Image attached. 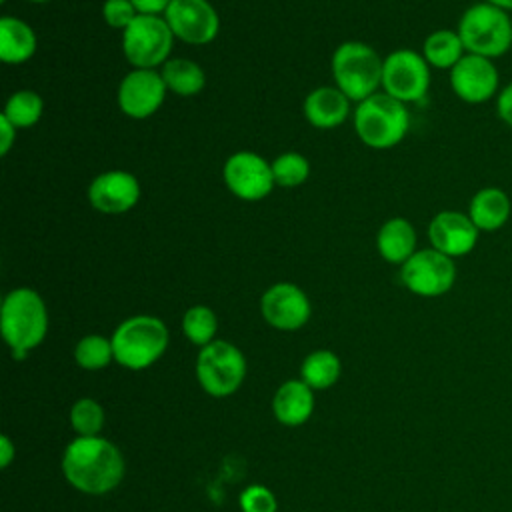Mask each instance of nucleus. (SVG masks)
<instances>
[{
	"label": "nucleus",
	"mask_w": 512,
	"mask_h": 512,
	"mask_svg": "<svg viewBox=\"0 0 512 512\" xmlns=\"http://www.w3.org/2000/svg\"><path fill=\"white\" fill-rule=\"evenodd\" d=\"M14 456H16L14 442L6 434H2L0 436V466L8 468L12 464V460H14Z\"/></svg>",
	"instance_id": "c9c22d12"
},
{
	"label": "nucleus",
	"mask_w": 512,
	"mask_h": 512,
	"mask_svg": "<svg viewBox=\"0 0 512 512\" xmlns=\"http://www.w3.org/2000/svg\"><path fill=\"white\" fill-rule=\"evenodd\" d=\"M0 330L12 358H26L48 332V310L42 296L26 286L10 290L2 300Z\"/></svg>",
	"instance_id": "f03ea898"
},
{
	"label": "nucleus",
	"mask_w": 512,
	"mask_h": 512,
	"mask_svg": "<svg viewBox=\"0 0 512 512\" xmlns=\"http://www.w3.org/2000/svg\"><path fill=\"white\" fill-rule=\"evenodd\" d=\"M36 52L34 30L16 16L0 18V60L4 64L28 62Z\"/></svg>",
	"instance_id": "4be33fe9"
},
{
	"label": "nucleus",
	"mask_w": 512,
	"mask_h": 512,
	"mask_svg": "<svg viewBox=\"0 0 512 512\" xmlns=\"http://www.w3.org/2000/svg\"><path fill=\"white\" fill-rule=\"evenodd\" d=\"M114 362L126 370H146L168 348V328L158 316L136 314L122 320L112 332Z\"/></svg>",
	"instance_id": "7ed1b4c3"
},
{
	"label": "nucleus",
	"mask_w": 512,
	"mask_h": 512,
	"mask_svg": "<svg viewBox=\"0 0 512 512\" xmlns=\"http://www.w3.org/2000/svg\"><path fill=\"white\" fill-rule=\"evenodd\" d=\"M454 258L430 248L416 250L400 266V282L404 288L422 298H436L452 290L456 282Z\"/></svg>",
	"instance_id": "1a4fd4ad"
},
{
	"label": "nucleus",
	"mask_w": 512,
	"mask_h": 512,
	"mask_svg": "<svg viewBox=\"0 0 512 512\" xmlns=\"http://www.w3.org/2000/svg\"><path fill=\"white\" fill-rule=\"evenodd\" d=\"M0 130H2V136H0V154L6 156V154L10 152L14 140H16V130H18V128L2 114V116H0Z\"/></svg>",
	"instance_id": "f704fd0d"
},
{
	"label": "nucleus",
	"mask_w": 512,
	"mask_h": 512,
	"mask_svg": "<svg viewBox=\"0 0 512 512\" xmlns=\"http://www.w3.org/2000/svg\"><path fill=\"white\" fill-rule=\"evenodd\" d=\"M416 240L414 226L406 218L394 216L380 226L376 248L386 262L402 266L416 252Z\"/></svg>",
	"instance_id": "412c9836"
},
{
	"label": "nucleus",
	"mask_w": 512,
	"mask_h": 512,
	"mask_svg": "<svg viewBox=\"0 0 512 512\" xmlns=\"http://www.w3.org/2000/svg\"><path fill=\"white\" fill-rule=\"evenodd\" d=\"M496 114L498 118L508 126L512 128V82L506 84L498 96H496Z\"/></svg>",
	"instance_id": "473e14b6"
},
{
	"label": "nucleus",
	"mask_w": 512,
	"mask_h": 512,
	"mask_svg": "<svg viewBox=\"0 0 512 512\" xmlns=\"http://www.w3.org/2000/svg\"><path fill=\"white\" fill-rule=\"evenodd\" d=\"M464 54H466V48L458 32L448 28L428 34L422 46V56L426 58V62L440 70H452L462 60Z\"/></svg>",
	"instance_id": "5701e85b"
},
{
	"label": "nucleus",
	"mask_w": 512,
	"mask_h": 512,
	"mask_svg": "<svg viewBox=\"0 0 512 512\" xmlns=\"http://www.w3.org/2000/svg\"><path fill=\"white\" fill-rule=\"evenodd\" d=\"M354 128L366 146L386 150L404 140L410 128V112L404 102L386 92H376L358 102L354 110Z\"/></svg>",
	"instance_id": "39448f33"
},
{
	"label": "nucleus",
	"mask_w": 512,
	"mask_h": 512,
	"mask_svg": "<svg viewBox=\"0 0 512 512\" xmlns=\"http://www.w3.org/2000/svg\"><path fill=\"white\" fill-rule=\"evenodd\" d=\"M304 116L314 128H336L350 114V98L336 86L314 88L304 100Z\"/></svg>",
	"instance_id": "6ab92c4d"
},
{
	"label": "nucleus",
	"mask_w": 512,
	"mask_h": 512,
	"mask_svg": "<svg viewBox=\"0 0 512 512\" xmlns=\"http://www.w3.org/2000/svg\"><path fill=\"white\" fill-rule=\"evenodd\" d=\"M382 88L404 104L420 102L430 88V64L414 50H394L384 58Z\"/></svg>",
	"instance_id": "9d476101"
},
{
	"label": "nucleus",
	"mask_w": 512,
	"mask_h": 512,
	"mask_svg": "<svg viewBox=\"0 0 512 512\" xmlns=\"http://www.w3.org/2000/svg\"><path fill=\"white\" fill-rule=\"evenodd\" d=\"M28 2H38L40 4V2H50V0H28Z\"/></svg>",
	"instance_id": "4c0bfd02"
},
{
	"label": "nucleus",
	"mask_w": 512,
	"mask_h": 512,
	"mask_svg": "<svg viewBox=\"0 0 512 512\" xmlns=\"http://www.w3.org/2000/svg\"><path fill=\"white\" fill-rule=\"evenodd\" d=\"M68 418L76 436H100L106 422L102 404L90 396L78 398L72 404Z\"/></svg>",
	"instance_id": "c85d7f7f"
},
{
	"label": "nucleus",
	"mask_w": 512,
	"mask_h": 512,
	"mask_svg": "<svg viewBox=\"0 0 512 512\" xmlns=\"http://www.w3.org/2000/svg\"><path fill=\"white\" fill-rule=\"evenodd\" d=\"M450 88L466 104H484L498 96L502 88L494 60L466 52L450 70Z\"/></svg>",
	"instance_id": "ddd939ff"
},
{
	"label": "nucleus",
	"mask_w": 512,
	"mask_h": 512,
	"mask_svg": "<svg viewBox=\"0 0 512 512\" xmlns=\"http://www.w3.org/2000/svg\"><path fill=\"white\" fill-rule=\"evenodd\" d=\"M140 200V182L126 170H108L98 174L88 186V202L102 214H122Z\"/></svg>",
	"instance_id": "f3484780"
},
{
	"label": "nucleus",
	"mask_w": 512,
	"mask_h": 512,
	"mask_svg": "<svg viewBox=\"0 0 512 512\" xmlns=\"http://www.w3.org/2000/svg\"><path fill=\"white\" fill-rule=\"evenodd\" d=\"M162 78L170 92L178 96H194L206 84L204 70L188 58H168L162 64Z\"/></svg>",
	"instance_id": "393cba45"
},
{
	"label": "nucleus",
	"mask_w": 512,
	"mask_h": 512,
	"mask_svg": "<svg viewBox=\"0 0 512 512\" xmlns=\"http://www.w3.org/2000/svg\"><path fill=\"white\" fill-rule=\"evenodd\" d=\"M60 466L66 482L88 496L114 490L126 474L124 454L104 436H76L70 440Z\"/></svg>",
	"instance_id": "f257e3e1"
},
{
	"label": "nucleus",
	"mask_w": 512,
	"mask_h": 512,
	"mask_svg": "<svg viewBox=\"0 0 512 512\" xmlns=\"http://www.w3.org/2000/svg\"><path fill=\"white\" fill-rule=\"evenodd\" d=\"M114 360L112 340L102 334H86L74 346V362L88 372L106 368Z\"/></svg>",
	"instance_id": "bb28decb"
},
{
	"label": "nucleus",
	"mask_w": 512,
	"mask_h": 512,
	"mask_svg": "<svg viewBox=\"0 0 512 512\" xmlns=\"http://www.w3.org/2000/svg\"><path fill=\"white\" fill-rule=\"evenodd\" d=\"M0 2H6V0H0Z\"/></svg>",
	"instance_id": "58836bf2"
},
{
	"label": "nucleus",
	"mask_w": 512,
	"mask_h": 512,
	"mask_svg": "<svg viewBox=\"0 0 512 512\" xmlns=\"http://www.w3.org/2000/svg\"><path fill=\"white\" fill-rule=\"evenodd\" d=\"M136 8L138 14L144 16H160L166 12V8L170 6L172 0H130Z\"/></svg>",
	"instance_id": "72a5a7b5"
},
{
	"label": "nucleus",
	"mask_w": 512,
	"mask_h": 512,
	"mask_svg": "<svg viewBox=\"0 0 512 512\" xmlns=\"http://www.w3.org/2000/svg\"><path fill=\"white\" fill-rule=\"evenodd\" d=\"M272 174L278 186L296 188L306 182L310 174V164L298 152H284L272 162Z\"/></svg>",
	"instance_id": "c756f323"
},
{
	"label": "nucleus",
	"mask_w": 512,
	"mask_h": 512,
	"mask_svg": "<svg viewBox=\"0 0 512 512\" xmlns=\"http://www.w3.org/2000/svg\"><path fill=\"white\" fill-rule=\"evenodd\" d=\"M102 16L110 28L126 30L138 12L130 0H106L102 6Z\"/></svg>",
	"instance_id": "2f4dec72"
},
{
	"label": "nucleus",
	"mask_w": 512,
	"mask_h": 512,
	"mask_svg": "<svg viewBox=\"0 0 512 512\" xmlns=\"http://www.w3.org/2000/svg\"><path fill=\"white\" fill-rule=\"evenodd\" d=\"M238 504L242 512H276L278 510V500L274 492L264 484L246 486L238 496Z\"/></svg>",
	"instance_id": "7c9ffc66"
},
{
	"label": "nucleus",
	"mask_w": 512,
	"mask_h": 512,
	"mask_svg": "<svg viewBox=\"0 0 512 512\" xmlns=\"http://www.w3.org/2000/svg\"><path fill=\"white\" fill-rule=\"evenodd\" d=\"M486 2H490V4L498 6V8L506 10V12H512V0H486Z\"/></svg>",
	"instance_id": "e433bc0d"
},
{
	"label": "nucleus",
	"mask_w": 512,
	"mask_h": 512,
	"mask_svg": "<svg viewBox=\"0 0 512 512\" xmlns=\"http://www.w3.org/2000/svg\"><path fill=\"white\" fill-rule=\"evenodd\" d=\"M260 312L268 326L282 332H294L310 320L312 306L300 286L292 282H276L262 294Z\"/></svg>",
	"instance_id": "4468645a"
},
{
	"label": "nucleus",
	"mask_w": 512,
	"mask_h": 512,
	"mask_svg": "<svg viewBox=\"0 0 512 512\" xmlns=\"http://www.w3.org/2000/svg\"><path fill=\"white\" fill-rule=\"evenodd\" d=\"M174 38L202 46L220 32V18L208 0H172L164 12Z\"/></svg>",
	"instance_id": "f8f14e48"
},
{
	"label": "nucleus",
	"mask_w": 512,
	"mask_h": 512,
	"mask_svg": "<svg viewBox=\"0 0 512 512\" xmlns=\"http://www.w3.org/2000/svg\"><path fill=\"white\" fill-rule=\"evenodd\" d=\"M456 32L468 54L496 60L512 48L510 12L486 0L472 4L462 12Z\"/></svg>",
	"instance_id": "20e7f679"
},
{
	"label": "nucleus",
	"mask_w": 512,
	"mask_h": 512,
	"mask_svg": "<svg viewBox=\"0 0 512 512\" xmlns=\"http://www.w3.org/2000/svg\"><path fill=\"white\" fill-rule=\"evenodd\" d=\"M480 230L470 220L468 212L442 210L428 224V240L434 250L460 258L470 254L478 244Z\"/></svg>",
	"instance_id": "dca6fc26"
},
{
	"label": "nucleus",
	"mask_w": 512,
	"mask_h": 512,
	"mask_svg": "<svg viewBox=\"0 0 512 512\" xmlns=\"http://www.w3.org/2000/svg\"><path fill=\"white\" fill-rule=\"evenodd\" d=\"M196 380L212 398L232 396L246 378V358L228 340H214L200 348L196 356Z\"/></svg>",
	"instance_id": "0eeeda50"
},
{
	"label": "nucleus",
	"mask_w": 512,
	"mask_h": 512,
	"mask_svg": "<svg viewBox=\"0 0 512 512\" xmlns=\"http://www.w3.org/2000/svg\"><path fill=\"white\" fill-rule=\"evenodd\" d=\"M44 112V102L40 94L32 90H18L14 92L4 106V116L16 126V128H30L34 126Z\"/></svg>",
	"instance_id": "cd10ccee"
},
{
	"label": "nucleus",
	"mask_w": 512,
	"mask_h": 512,
	"mask_svg": "<svg viewBox=\"0 0 512 512\" xmlns=\"http://www.w3.org/2000/svg\"><path fill=\"white\" fill-rule=\"evenodd\" d=\"M174 34L164 16L138 14L132 24L122 30V52L134 68H150L164 64L172 52Z\"/></svg>",
	"instance_id": "6e6552de"
},
{
	"label": "nucleus",
	"mask_w": 512,
	"mask_h": 512,
	"mask_svg": "<svg viewBox=\"0 0 512 512\" xmlns=\"http://www.w3.org/2000/svg\"><path fill=\"white\" fill-rule=\"evenodd\" d=\"M314 412V390L300 378L282 382L272 396V414L284 426H302Z\"/></svg>",
	"instance_id": "a211bd4d"
},
{
	"label": "nucleus",
	"mask_w": 512,
	"mask_h": 512,
	"mask_svg": "<svg viewBox=\"0 0 512 512\" xmlns=\"http://www.w3.org/2000/svg\"><path fill=\"white\" fill-rule=\"evenodd\" d=\"M468 216L480 232H496L512 216V202L508 192L498 186L480 188L468 204Z\"/></svg>",
	"instance_id": "aec40b11"
},
{
	"label": "nucleus",
	"mask_w": 512,
	"mask_h": 512,
	"mask_svg": "<svg viewBox=\"0 0 512 512\" xmlns=\"http://www.w3.org/2000/svg\"><path fill=\"white\" fill-rule=\"evenodd\" d=\"M342 372L340 358L326 348L312 350L300 364V380H304L312 390L332 388Z\"/></svg>",
	"instance_id": "b1692460"
},
{
	"label": "nucleus",
	"mask_w": 512,
	"mask_h": 512,
	"mask_svg": "<svg viewBox=\"0 0 512 512\" xmlns=\"http://www.w3.org/2000/svg\"><path fill=\"white\" fill-rule=\"evenodd\" d=\"M182 332L188 342L200 348L214 342L218 332V318L214 310L204 304L190 306L182 316Z\"/></svg>",
	"instance_id": "a878e982"
},
{
	"label": "nucleus",
	"mask_w": 512,
	"mask_h": 512,
	"mask_svg": "<svg viewBox=\"0 0 512 512\" xmlns=\"http://www.w3.org/2000/svg\"><path fill=\"white\" fill-rule=\"evenodd\" d=\"M166 90L168 88L158 70L134 68L118 86V106L126 116L144 120L162 106Z\"/></svg>",
	"instance_id": "2eb2a0df"
},
{
	"label": "nucleus",
	"mask_w": 512,
	"mask_h": 512,
	"mask_svg": "<svg viewBox=\"0 0 512 512\" xmlns=\"http://www.w3.org/2000/svg\"><path fill=\"white\" fill-rule=\"evenodd\" d=\"M330 66L336 88H340L354 102L366 100L368 96L376 94L378 86H382L384 60L364 42H342L334 50Z\"/></svg>",
	"instance_id": "423d86ee"
},
{
	"label": "nucleus",
	"mask_w": 512,
	"mask_h": 512,
	"mask_svg": "<svg viewBox=\"0 0 512 512\" xmlns=\"http://www.w3.org/2000/svg\"><path fill=\"white\" fill-rule=\"evenodd\" d=\"M224 184L240 200L256 202L272 192L274 174L272 164H268L260 154L250 150H240L228 156L224 162Z\"/></svg>",
	"instance_id": "9b49d317"
}]
</instances>
